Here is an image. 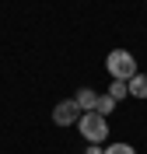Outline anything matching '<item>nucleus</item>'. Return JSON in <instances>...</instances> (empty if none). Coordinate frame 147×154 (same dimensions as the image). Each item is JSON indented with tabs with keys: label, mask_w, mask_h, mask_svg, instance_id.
Wrapping results in <instances>:
<instances>
[{
	"label": "nucleus",
	"mask_w": 147,
	"mask_h": 154,
	"mask_svg": "<svg viewBox=\"0 0 147 154\" xmlns=\"http://www.w3.org/2000/svg\"><path fill=\"white\" fill-rule=\"evenodd\" d=\"M105 70L112 74V81H126L130 84V77H137V60H133V53L130 49H112L105 56Z\"/></svg>",
	"instance_id": "f257e3e1"
},
{
	"label": "nucleus",
	"mask_w": 147,
	"mask_h": 154,
	"mask_svg": "<svg viewBox=\"0 0 147 154\" xmlns=\"http://www.w3.org/2000/svg\"><path fill=\"white\" fill-rule=\"evenodd\" d=\"M77 130L88 144H98V147L105 144V137H109V123H105V116H98V112H81Z\"/></svg>",
	"instance_id": "f03ea898"
},
{
	"label": "nucleus",
	"mask_w": 147,
	"mask_h": 154,
	"mask_svg": "<svg viewBox=\"0 0 147 154\" xmlns=\"http://www.w3.org/2000/svg\"><path fill=\"white\" fill-rule=\"evenodd\" d=\"M102 154H137V151H133L130 144H109V147H105Z\"/></svg>",
	"instance_id": "6e6552de"
},
{
	"label": "nucleus",
	"mask_w": 147,
	"mask_h": 154,
	"mask_svg": "<svg viewBox=\"0 0 147 154\" xmlns=\"http://www.w3.org/2000/svg\"><path fill=\"white\" fill-rule=\"evenodd\" d=\"M81 119V109L74 98H67V102H56V109H53V123L56 126H74Z\"/></svg>",
	"instance_id": "7ed1b4c3"
},
{
	"label": "nucleus",
	"mask_w": 147,
	"mask_h": 154,
	"mask_svg": "<svg viewBox=\"0 0 147 154\" xmlns=\"http://www.w3.org/2000/svg\"><path fill=\"white\" fill-rule=\"evenodd\" d=\"M112 109H116V102H112V98H109V95H98V105H95L98 116H112Z\"/></svg>",
	"instance_id": "0eeeda50"
},
{
	"label": "nucleus",
	"mask_w": 147,
	"mask_h": 154,
	"mask_svg": "<svg viewBox=\"0 0 147 154\" xmlns=\"http://www.w3.org/2000/svg\"><path fill=\"white\" fill-rule=\"evenodd\" d=\"M130 95H133V98H147V74L130 77Z\"/></svg>",
	"instance_id": "423d86ee"
},
{
	"label": "nucleus",
	"mask_w": 147,
	"mask_h": 154,
	"mask_svg": "<svg viewBox=\"0 0 147 154\" xmlns=\"http://www.w3.org/2000/svg\"><path fill=\"white\" fill-rule=\"evenodd\" d=\"M74 102H77L81 112H95V105H98V91H91V88H81L77 95H74Z\"/></svg>",
	"instance_id": "20e7f679"
},
{
	"label": "nucleus",
	"mask_w": 147,
	"mask_h": 154,
	"mask_svg": "<svg viewBox=\"0 0 147 154\" xmlns=\"http://www.w3.org/2000/svg\"><path fill=\"white\" fill-rule=\"evenodd\" d=\"M84 154H102V147H98V144H91V147H88Z\"/></svg>",
	"instance_id": "1a4fd4ad"
},
{
	"label": "nucleus",
	"mask_w": 147,
	"mask_h": 154,
	"mask_svg": "<svg viewBox=\"0 0 147 154\" xmlns=\"http://www.w3.org/2000/svg\"><path fill=\"white\" fill-rule=\"evenodd\" d=\"M105 95H109V98H112V102H116V105H119L123 98H130V84H126V81H112V84H109V91H105Z\"/></svg>",
	"instance_id": "39448f33"
}]
</instances>
